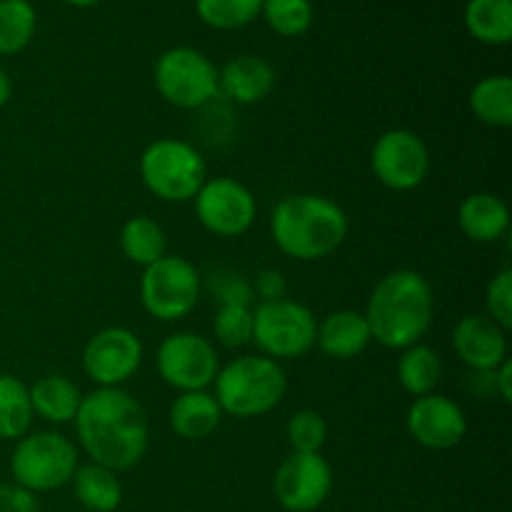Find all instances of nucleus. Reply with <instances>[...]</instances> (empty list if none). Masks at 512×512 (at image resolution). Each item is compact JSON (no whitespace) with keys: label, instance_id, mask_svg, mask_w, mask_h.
I'll return each instance as SVG.
<instances>
[{"label":"nucleus","instance_id":"1","mask_svg":"<svg viewBox=\"0 0 512 512\" xmlns=\"http://www.w3.org/2000/svg\"><path fill=\"white\" fill-rule=\"evenodd\" d=\"M73 423L90 463L113 473L135 468L148 453V415L128 390L98 388L83 395Z\"/></svg>","mask_w":512,"mask_h":512},{"label":"nucleus","instance_id":"2","mask_svg":"<svg viewBox=\"0 0 512 512\" xmlns=\"http://www.w3.org/2000/svg\"><path fill=\"white\" fill-rule=\"evenodd\" d=\"M435 300L428 278L418 270H393L375 283L365 320L373 343L405 350L420 343L433 325Z\"/></svg>","mask_w":512,"mask_h":512},{"label":"nucleus","instance_id":"3","mask_svg":"<svg viewBox=\"0 0 512 512\" xmlns=\"http://www.w3.org/2000/svg\"><path fill=\"white\" fill-rule=\"evenodd\" d=\"M350 233V220L335 200L318 193H295L278 200L270 215V235L280 253L300 263L333 255Z\"/></svg>","mask_w":512,"mask_h":512},{"label":"nucleus","instance_id":"4","mask_svg":"<svg viewBox=\"0 0 512 512\" xmlns=\"http://www.w3.org/2000/svg\"><path fill=\"white\" fill-rule=\"evenodd\" d=\"M288 393V378L280 363L265 355H243L218 370L213 383V398L223 415L238 420L260 418L283 403Z\"/></svg>","mask_w":512,"mask_h":512},{"label":"nucleus","instance_id":"5","mask_svg":"<svg viewBox=\"0 0 512 512\" xmlns=\"http://www.w3.org/2000/svg\"><path fill=\"white\" fill-rule=\"evenodd\" d=\"M140 180L165 203H190L208 180V165L185 140L158 138L140 155Z\"/></svg>","mask_w":512,"mask_h":512},{"label":"nucleus","instance_id":"6","mask_svg":"<svg viewBox=\"0 0 512 512\" xmlns=\"http://www.w3.org/2000/svg\"><path fill=\"white\" fill-rule=\"evenodd\" d=\"M78 470V450L65 435L43 430L28 433L15 443L10 473L18 488L28 493H50L73 480Z\"/></svg>","mask_w":512,"mask_h":512},{"label":"nucleus","instance_id":"7","mask_svg":"<svg viewBox=\"0 0 512 512\" xmlns=\"http://www.w3.org/2000/svg\"><path fill=\"white\" fill-rule=\"evenodd\" d=\"M313 310L298 300L280 298L270 303H258L253 308V343L260 355L275 360H295L315 348Z\"/></svg>","mask_w":512,"mask_h":512},{"label":"nucleus","instance_id":"8","mask_svg":"<svg viewBox=\"0 0 512 512\" xmlns=\"http://www.w3.org/2000/svg\"><path fill=\"white\" fill-rule=\"evenodd\" d=\"M203 293V278L190 260L165 255L158 263L143 268L140 275V303L150 318L175 323L188 318Z\"/></svg>","mask_w":512,"mask_h":512},{"label":"nucleus","instance_id":"9","mask_svg":"<svg viewBox=\"0 0 512 512\" xmlns=\"http://www.w3.org/2000/svg\"><path fill=\"white\" fill-rule=\"evenodd\" d=\"M153 80L160 98L180 110H198L220 95L213 60L188 45L165 50L155 63Z\"/></svg>","mask_w":512,"mask_h":512},{"label":"nucleus","instance_id":"10","mask_svg":"<svg viewBox=\"0 0 512 512\" xmlns=\"http://www.w3.org/2000/svg\"><path fill=\"white\" fill-rule=\"evenodd\" d=\"M155 365L165 385L178 393L208 390L220 370L213 343L200 333H173L160 343Z\"/></svg>","mask_w":512,"mask_h":512},{"label":"nucleus","instance_id":"11","mask_svg":"<svg viewBox=\"0 0 512 512\" xmlns=\"http://www.w3.org/2000/svg\"><path fill=\"white\" fill-rule=\"evenodd\" d=\"M370 168L385 188L395 193H408V190L420 188L428 178L430 150L413 130H385L370 150Z\"/></svg>","mask_w":512,"mask_h":512},{"label":"nucleus","instance_id":"12","mask_svg":"<svg viewBox=\"0 0 512 512\" xmlns=\"http://www.w3.org/2000/svg\"><path fill=\"white\" fill-rule=\"evenodd\" d=\"M195 218L218 238H238L255 223L258 203L248 185L235 178H208L193 198Z\"/></svg>","mask_w":512,"mask_h":512},{"label":"nucleus","instance_id":"13","mask_svg":"<svg viewBox=\"0 0 512 512\" xmlns=\"http://www.w3.org/2000/svg\"><path fill=\"white\" fill-rule=\"evenodd\" d=\"M143 343L128 328H103L85 343L83 370L98 388H120L138 373Z\"/></svg>","mask_w":512,"mask_h":512},{"label":"nucleus","instance_id":"14","mask_svg":"<svg viewBox=\"0 0 512 512\" xmlns=\"http://www.w3.org/2000/svg\"><path fill=\"white\" fill-rule=\"evenodd\" d=\"M333 490V468L320 453H290L273 478V495L288 512H313Z\"/></svg>","mask_w":512,"mask_h":512},{"label":"nucleus","instance_id":"15","mask_svg":"<svg viewBox=\"0 0 512 512\" xmlns=\"http://www.w3.org/2000/svg\"><path fill=\"white\" fill-rule=\"evenodd\" d=\"M410 438L428 450H450L463 443L468 418L453 398L440 393L415 398L405 418Z\"/></svg>","mask_w":512,"mask_h":512},{"label":"nucleus","instance_id":"16","mask_svg":"<svg viewBox=\"0 0 512 512\" xmlns=\"http://www.w3.org/2000/svg\"><path fill=\"white\" fill-rule=\"evenodd\" d=\"M508 330L488 315H463L453 328V350L475 373H490L508 360Z\"/></svg>","mask_w":512,"mask_h":512},{"label":"nucleus","instance_id":"17","mask_svg":"<svg viewBox=\"0 0 512 512\" xmlns=\"http://www.w3.org/2000/svg\"><path fill=\"white\" fill-rule=\"evenodd\" d=\"M275 88V70L260 55H238L218 70V93L240 105L263 103Z\"/></svg>","mask_w":512,"mask_h":512},{"label":"nucleus","instance_id":"18","mask_svg":"<svg viewBox=\"0 0 512 512\" xmlns=\"http://www.w3.org/2000/svg\"><path fill=\"white\" fill-rule=\"evenodd\" d=\"M370 343L373 338H370L368 320L358 310H335L325 315L315 330V345L335 360L358 358L368 350Z\"/></svg>","mask_w":512,"mask_h":512},{"label":"nucleus","instance_id":"19","mask_svg":"<svg viewBox=\"0 0 512 512\" xmlns=\"http://www.w3.org/2000/svg\"><path fill=\"white\" fill-rule=\"evenodd\" d=\"M458 225L473 243H498L510 230V208L495 193H470L458 208Z\"/></svg>","mask_w":512,"mask_h":512},{"label":"nucleus","instance_id":"20","mask_svg":"<svg viewBox=\"0 0 512 512\" xmlns=\"http://www.w3.org/2000/svg\"><path fill=\"white\" fill-rule=\"evenodd\" d=\"M170 428L183 440H205L220 428L223 410L208 390L180 393L170 405Z\"/></svg>","mask_w":512,"mask_h":512},{"label":"nucleus","instance_id":"21","mask_svg":"<svg viewBox=\"0 0 512 512\" xmlns=\"http://www.w3.org/2000/svg\"><path fill=\"white\" fill-rule=\"evenodd\" d=\"M28 393L33 415L53 425L73 423L80 403H83V393L78 390V385L58 373L38 378L33 385H28Z\"/></svg>","mask_w":512,"mask_h":512},{"label":"nucleus","instance_id":"22","mask_svg":"<svg viewBox=\"0 0 512 512\" xmlns=\"http://www.w3.org/2000/svg\"><path fill=\"white\" fill-rule=\"evenodd\" d=\"M70 483H73L78 503L90 512H115L123 503V485H120L118 473L98 463L78 465Z\"/></svg>","mask_w":512,"mask_h":512},{"label":"nucleus","instance_id":"23","mask_svg":"<svg viewBox=\"0 0 512 512\" xmlns=\"http://www.w3.org/2000/svg\"><path fill=\"white\" fill-rule=\"evenodd\" d=\"M443 378V360L438 350L425 343H415L410 348L400 350L398 358V383L413 398L435 393Z\"/></svg>","mask_w":512,"mask_h":512},{"label":"nucleus","instance_id":"24","mask_svg":"<svg viewBox=\"0 0 512 512\" xmlns=\"http://www.w3.org/2000/svg\"><path fill=\"white\" fill-rule=\"evenodd\" d=\"M463 20L478 43L508 45L512 40V0H468Z\"/></svg>","mask_w":512,"mask_h":512},{"label":"nucleus","instance_id":"25","mask_svg":"<svg viewBox=\"0 0 512 512\" xmlns=\"http://www.w3.org/2000/svg\"><path fill=\"white\" fill-rule=\"evenodd\" d=\"M120 250L130 263L148 268L168 255V238L160 223L148 215H133L120 228Z\"/></svg>","mask_w":512,"mask_h":512},{"label":"nucleus","instance_id":"26","mask_svg":"<svg viewBox=\"0 0 512 512\" xmlns=\"http://www.w3.org/2000/svg\"><path fill=\"white\" fill-rule=\"evenodd\" d=\"M470 110L475 118L490 128L512 125V78L510 75H488L470 90Z\"/></svg>","mask_w":512,"mask_h":512},{"label":"nucleus","instance_id":"27","mask_svg":"<svg viewBox=\"0 0 512 512\" xmlns=\"http://www.w3.org/2000/svg\"><path fill=\"white\" fill-rule=\"evenodd\" d=\"M33 425L28 385L10 373H0V440H20Z\"/></svg>","mask_w":512,"mask_h":512},{"label":"nucleus","instance_id":"28","mask_svg":"<svg viewBox=\"0 0 512 512\" xmlns=\"http://www.w3.org/2000/svg\"><path fill=\"white\" fill-rule=\"evenodd\" d=\"M38 15L30 0H0V55H18L33 40Z\"/></svg>","mask_w":512,"mask_h":512},{"label":"nucleus","instance_id":"29","mask_svg":"<svg viewBox=\"0 0 512 512\" xmlns=\"http://www.w3.org/2000/svg\"><path fill=\"white\" fill-rule=\"evenodd\" d=\"M263 10V0H195V13L215 30H240Z\"/></svg>","mask_w":512,"mask_h":512},{"label":"nucleus","instance_id":"30","mask_svg":"<svg viewBox=\"0 0 512 512\" xmlns=\"http://www.w3.org/2000/svg\"><path fill=\"white\" fill-rule=\"evenodd\" d=\"M260 15L273 33L283 38H300L313 25V3L310 0H263Z\"/></svg>","mask_w":512,"mask_h":512},{"label":"nucleus","instance_id":"31","mask_svg":"<svg viewBox=\"0 0 512 512\" xmlns=\"http://www.w3.org/2000/svg\"><path fill=\"white\" fill-rule=\"evenodd\" d=\"M213 333L218 343L230 350L253 343V305H218Z\"/></svg>","mask_w":512,"mask_h":512},{"label":"nucleus","instance_id":"32","mask_svg":"<svg viewBox=\"0 0 512 512\" xmlns=\"http://www.w3.org/2000/svg\"><path fill=\"white\" fill-rule=\"evenodd\" d=\"M288 443L293 453H320L328 440V420L313 408H303L288 420Z\"/></svg>","mask_w":512,"mask_h":512},{"label":"nucleus","instance_id":"33","mask_svg":"<svg viewBox=\"0 0 512 512\" xmlns=\"http://www.w3.org/2000/svg\"><path fill=\"white\" fill-rule=\"evenodd\" d=\"M205 285L215 295L218 305H253V283H248V278L240 275L238 270H210Z\"/></svg>","mask_w":512,"mask_h":512},{"label":"nucleus","instance_id":"34","mask_svg":"<svg viewBox=\"0 0 512 512\" xmlns=\"http://www.w3.org/2000/svg\"><path fill=\"white\" fill-rule=\"evenodd\" d=\"M485 310L493 323L503 330L512 328V270L503 268L493 275V280L485 288Z\"/></svg>","mask_w":512,"mask_h":512},{"label":"nucleus","instance_id":"35","mask_svg":"<svg viewBox=\"0 0 512 512\" xmlns=\"http://www.w3.org/2000/svg\"><path fill=\"white\" fill-rule=\"evenodd\" d=\"M288 293V283L280 270H260L253 280V295H258L260 303H270V300H280Z\"/></svg>","mask_w":512,"mask_h":512},{"label":"nucleus","instance_id":"36","mask_svg":"<svg viewBox=\"0 0 512 512\" xmlns=\"http://www.w3.org/2000/svg\"><path fill=\"white\" fill-rule=\"evenodd\" d=\"M0 512H38V503L18 485H0Z\"/></svg>","mask_w":512,"mask_h":512},{"label":"nucleus","instance_id":"37","mask_svg":"<svg viewBox=\"0 0 512 512\" xmlns=\"http://www.w3.org/2000/svg\"><path fill=\"white\" fill-rule=\"evenodd\" d=\"M490 378H493V390L500 395L503 403L512 400V363L510 358L503 360L495 370H490Z\"/></svg>","mask_w":512,"mask_h":512},{"label":"nucleus","instance_id":"38","mask_svg":"<svg viewBox=\"0 0 512 512\" xmlns=\"http://www.w3.org/2000/svg\"><path fill=\"white\" fill-rule=\"evenodd\" d=\"M10 95H13V80H10V75L0 68V108L8 105Z\"/></svg>","mask_w":512,"mask_h":512},{"label":"nucleus","instance_id":"39","mask_svg":"<svg viewBox=\"0 0 512 512\" xmlns=\"http://www.w3.org/2000/svg\"><path fill=\"white\" fill-rule=\"evenodd\" d=\"M63 3L73 5V8H90V5H98L100 0H63Z\"/></svg>","mask_w":512,"mask_h":512}]
</instances>
